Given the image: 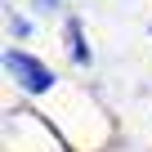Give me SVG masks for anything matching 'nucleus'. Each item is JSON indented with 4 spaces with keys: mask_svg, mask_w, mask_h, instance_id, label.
Returning a JSON list of instances; mask_svg holds the SVG:
<instances>
[{
    "mask_svg": "<svg viewBox=\"0 0 152 152\" xmlns=\"http://www.w3.org/2000/svg\"><path fill=\"white\" fill-rule=\"evenodd\" d=\"M9 72H18V81L27 90H49V72L36 58H27V54H9Z\"/></svg>",
    "mask_w": 152,
    "mask_h": 152,
    "instance_id": "f257e3e1",
    "label": "nucleus"
}]
</instances>
